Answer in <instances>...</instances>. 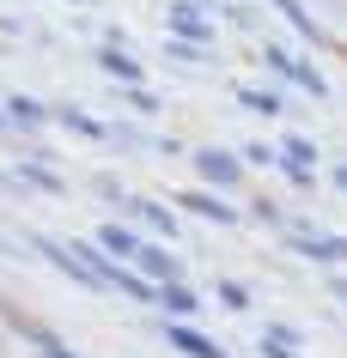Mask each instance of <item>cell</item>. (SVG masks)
Masks as SVG:
<instances>
[{
  "instance_id": "obj_6",
  "label": "cell",
  "mask_w": 347,
  "mask_h": 358,
  "mask_svg": "<svg viewBox=\"0 0 347 358\" xmlns=\"http://www.w3.org/2000/svg\"><path fill=\"white\" fill-rule=\"evenodd\" d=\"M104 67H110L116 79H140V67H135V61H128V55H116V49H110V55H104Z\"/></svg>"
},
{
  "instance_id": "obj_7",
  "label": "cell",
  "mask_w": 347,
  "mask_h": 358,
  "mask_svg": "<svg viewBox=\"0 0 347 358\" xmlns=\"http://www.w3.org/2000/svg\"><path fill=\"white\" fill-rule=\"evenodd\" d=\"M177 31H183V37H207V24H201V19H195V13H189V6H183V13H177Z\"/></svg>"
},
{
  "instance_id": "obj_5",
  "label": "cell",
  "mask_w": 347,
  "mask_h": 358,
  "mask_svg": "<svg viewBox=\"0 0 347 358\" xmlns=\"http://www.w3.org/2000/svg\"><path fill=\"white\" fill-rule=\"evenodd\" d=\"M140 267H147V273H153V280H171L177 267L165 262V255H153V249H140Z\"/></svg>"
},
{
  "instance_id": "obj_1",
  "label": "cell",
  "mask_w": 347,
  "mask_h": 358,
  "mask_svg": "<svg viewBox=\"0 0 347 358\" xmlns=\"http://www.w3.org/2000/svg\"><path fill=\"white\" fill-rule=\"evenodd\" d=\"M201 176H207V182H238V158H226V152H201Z\"/></svg>"
},
{
  "instance_id": "obj_4",
  "label": "cell",
  "mask_w": 347,
  "mask_h": 358,
  "mask_svg": "<svg viewBox=\"0 0 347 358\" xmlns=\"http://www.w3.org/2000/svg\"><path fill=\"white\" fill-rule=\"evenodd\" d=\"M189 207L201 213V219H213V225H231V207H219V201H201V194H195Z\"/></svg>"
},
{
  "instance_id": "obj_3",
  "label": "cell",
  "mask_w": 347,
  "mask_h": 358,
  "mask_svg": "<svg viewBox=\"0 0 347 358\" xmlns=\"http://www.w3.org/2000/svg\"><path fill=\"white\" fill-rule=\"evenodd\" d=\"M171 340H177V346H183V352H195V358H226V352H219V346H213V340L189 334V328H171Z\"/></svg>"
},
{
  "instance_id": "obj_2",
  "label": "cell",
  "mask_w": 347,
  "mask_h": 358,
  "mask_svg": "<svg viewBox=\"0 0 347 358\" xmlns=\"http://www.w3.org/2000/svg\"><path fill=\"white\" fill-rule=\"evenodd\" d=\"M274 67H280V73H287V79H299L305 92H323V79L311 73V67H299V61H292V55H280V49H274Z\"/></svg>"
}]
</instances>
